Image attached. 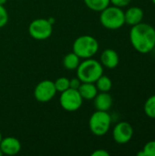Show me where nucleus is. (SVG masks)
<instances>
[{
  "label": "nucleus",
  "instance_id": "f257e3e1",
  "mask_svg": "<svg viewBox=\"0 0 155 156\" xmlns=\"http://www.w3.org/2000/svg\"><path fill=\"white\" fill-rule=\"evenodd\" d=\"M130 40L133 48L142 54L151 52L155 48V28L147 23H139L132 27Z\"/></svg>",
  "mask_w": 155,
  "mask_h": 156
},
{
  "label": "nucleus",
  "instance_id": "f03ea898",
  "mask_svg": "<svg viewBox=\"0 0 155 156\" xmlns=\"http://www.w3.org/2000/svg\"><path fill=\"white\" fill-rule=\"evenodd\" d=\"M76 70L77 77L81 82L95 83V81L103 74V66L100 61L90 58L80 61Z\"/></svg>",
  "mask_w": 155,
  "mask_h": 156
},
{
  "label": "nucleus",
  "instance_id": "7ed1b4c3",
  "mask_svg": "<svg viewBox=\"0 0 155 156\" xmlns=\"http://www.w3.org/2000/svg\"><path fill=\"white\" fill-rule=\"evenodd\" d=\"M98 40L90 35H82L77 37L73 43L72 49L80 58L86 59L94 57L99 51Z\"/></svg>",
  "mask_w": 155,
  "mask_h": 156
},
{
  "label": "nucleus",
  "instance_id": "20e7f679",
  "mask_svg": "<svg viewBox=\"0 0 155 156\" xmlns=\"http://www.w3.org/2000/svg\"><path fill=\"white\" fill-rule=\"evenodd\" d=\"M100 22L107 29H119L125 24L124 12L121 7L109 5L100 12Z\"/></svg>",
  "mask_w": 155,
  "mask_h": 156
},
{
  "label": "nucleus",
  "instance_id": "39448f33",
  "mask_svg": "<svg viewBox=\"0 0 155 156\" xmlns=\"http://www.w3.org/2000/svg\"><path fill=\"white\" fill-rule=\"evenodd\" d=\"M111 124V117L108 112L96 111L93 112L89 120V127L90 132L96 136L105 135Z\"/></svg>",
  "mask_w": 155,
  "mask_h": 156
},
{
  "label": "nucleus",
  "instance_id": "423d86ee",
  "mask_svg": "<svg viewBox=\"0 0 155 156\" xmlns=\"http://www.w3.org/2000/svg\"><path fill=\"white\" fill-rule=\"evenodd\" d=\"M53 32V25L48 18H37L28 26V33L31 37L37 40L48 39Z\"/></svg>",
  "mask_w": 155,
  "mask_h": 156
},
{
  "label": "nucleus",
  "instance_id": "0eeeda50",
  "mask_svg": "<svg viewBox=\"0 0 155 156\" xmlns=\"http://www.w3.org/2000/svg\"><path fill=\"white\" fill-rule=\"evenodd\" d=\"M83 102V99L80 96L78 90L69 88L65 91L61 92L59 97V103L63 110L67 112L78 111Z\"/></svg>",
  "mask_w": 155,
  "mask_h": 156
},
{
  "label": "nucleus",
  "instance_id": "6e6552de",
  "mask_svg": "<svg viewBox=\"0 0 155 156\" xmlns=\"http://www.w3.org/2000/svg\"><path fill=\"white\" fill-rule=\"evenodd\" d=\"M57 94L54 81L44 80L37 83L34 90V97L39 102H48Z\"/></svg>",
  "mask_w": 155,
  "mask_h": 156
},
{
  "label": "nucleus",
  "instance_id": "1a4fd4ad",
  "mask_svg": "<svg viewBox=\"0 0 155 156\" xmlns=\"http://www.w3.org/2000/svg\"><path fill=\"white\" fill-rule=\"evenodd\" d=\"M133 136V128L127 122H121L117 123L112 132L113 140L119 144H125L129 143Z\"/></svg>",
  "mask_w": 155,
  "mask_h": 156
},
{
  "label": "nucleus",
  "instance_id": "9d476101",
  "mask_svg": "<svg viewBox=\"0 0 155 156\" xmlns=\"http://www.w3.org/2000/svg\"><path fill=\"white\" fill-rule=\"evenodd\" d=\"M0 149L4 155H16L21 150V143L16 137L2 138L0 142Z\"/></svg>",
  "mask_w": 155,
  "mask_h": 156
},
{
  "label": "nucleus",
  "instance_id": "9b49d317",
  "mask_svg": "<svg viewBox=\"0 0 155 156\" xmlns=\"http://www.w3.org/2000/svg\"><path fill=\"white\" fill-rule=\"evenodd\" d=\"M101 65L107 69H115L120 62V58L118 53L111 48H107L102 51L100 55V61Z\"/></svg>",
  "mask_w": 155,
  "mask_h": 156
},
{
  "label": "nucleus",
  "instance_id": "f8f14e48",
  "mask_svg": "<svg viewBox=\"0 0 155 156\" xmlns=\"http://www.w3.org/2000/svg\"><path fill=\"white\" fill-rule=\"evenodd\" d=\"M144 13L143 10L139 6H132L124 12L125 24L132 27L143 21Z\"/></svg>",
  "mask_w": 155,
  "mask_h": 156
},
{
  "label": "nucleus",
  "instance_id": "ddd939ff",
  "mask_svg": "<svg viewBox=\"0 0 155 156\" xmlns=\"http://www.w3.org/2000/svg\"><path fill=\"white\" fill-rule=\"evenodd\" d=\"M94 107L96 111L108 112L112 106V97L109 92H98L96 97L93 99Z\"/></svg>",
  "mask_w": 155,
  "mask_h": 156
},
{
  "label": "nucleus",
  "instance_id": "4468645a",
  "mask_svg": "<svg viewBox=\"0 0 155 156\" xmlns=\"http://www.w3.org/2000/svg\"><path fill=\"white\" fill-rule=\"evenodd\" d=\"M78 90L82 99L86 101L93 100L99 92L95 83L92 82H81Z\"/></svg>",
  "mask_w": 155,
  "mask_h": 156
},
{
  "label": "nucleus",
  "instance_id": "2eb2a0df",
  "mask_svg": "<svg viewBox=\"0 0 155 156\" xmlns=\"http://www.w3.org/2000/svg\"><path fill=\"white\" fill-rule=\"evenodd\" d=\"M63 67L68 69V70H76L80 63V58L76 54L74 53L73 51L72 52H69L68 53L64 58H63Z\"/></svg>",
  "mask_w": 155,
  "mask_h": 156
},
{
  "label": "nucleus",
  "instance_id": "dca6fc26",
  "mask_svg": "<svg viewBox=\"0 0 155 156\" xmlns=\"http://www.w3.org/2000/svg\"><path fill=\"white\" fill-rule=\"evenodd\" d=\"M84 3L88 8L95 12H101L107 6L110 5V0H84Z\"/></svg>",
  "mask_w": 155,
  "mask_h": 156
},
{
  "label": "nucleus",
  "instance_id": "f3484780",
  "mask_svg": "<svg viewBox=\"0 0 155 156\" xmlns=\"http://www.w3.org/2000/svg\"><path fill=\"white\" fill-rule=\"evenodd\" d=\"M95 85L100 92H109L112 88V81L108 76L102 74L95 81Z\"/></svg>",
  "mask_w": 155,
  "mask_h": 156
},
{
  "label": "nucleus",
  "instance_id": "a211bd4d",
  "mask_svg": "<svg viewBox=\"0 0 155 156\" xmlns=\"http://www.w3.org/2000/svg\"><path fill=\"white\" fill-rule=\"evenodd\" d=\"M143 109H144L145 114L149 118L155 119V95H153L147 99Z\"/></svg>",
  "mask_w": 155,
  "mask_h": 156
},
{
  "label": "nucleus",
  "instance_id": "6ab92c4d",
  "mask_svg": "<svg viewBox=\"0 0 155 156\" xmlns=\"http://www.w3.org/2000/svg\"><path fill=\"white\" fill-rule=\"evenodd\" d=\"M57 92H63L69 88V80L66 77H60L54 81Z\"/></svg>",
  "mask_w": 155,
  "mask_h": 156
},
{
  "label": "nucleus",
  "instance_id": "aec40b11",
  "mask_svg": "<svg viewBox=\"0 0 155 156\" xmlns=\"http://www.w3.org/2000/svg\"><path fill=\"white\" fill-rule=\"evenodd\" d=\"M143 152L144 156H155V141L148 142L144 145Z\"/></svg>",
  "mask_w": 155,
  "mask_h": 156
},
{
  "label": "nucleus",
  "instance_id": "412c9836",
  "mask_svg": "<svg viewBox=\"0 0 155 156\" xmlns=\"http://www.w3.org/2000/svg\"><path fill=\"white\" fill-rule=\"evenodd\" d=\"M8 22V13L5 7L0 5V28L4 27Z\"/></svg>",
  "mask_w": 155,
  "mask_h": 156
},
{
  "label": "nucleus",
  "instance_id": "4be33fe9",
  "mask_svg": "<svg viewBox=\"0 0 155 156\" xmlns=\"http://www.w3.org/2000/svg\"><path fill=\"white\" fill-rule=\"evenodd\" d=\"M111 3L112 4V5H115V6H118V7H124V6H127L132 0H110Z\"/></svg>",
  "mask_w": 155,
  "mask_h": 156
},
{
  "label": "nucleus",
  "instance_id": "5701e85b",
  "mask_svg": "<svg viewBox=\"0 0 155 156\" xmlns=\"http://www.w3.org/2000/svg\"><path fill=\"white\" fill-rule=\"evenodd\" d=\"M80 84H81V80H80L78 77L69 80V88H71V89L78 90V89L79 88Z\"/></svg>",
  "mask_w": 155,
  "mask_h": 156
},
{
  "label": "nucleus",
  "instance_id": "b1692460",
  "mask_svg": "<svg viewBox=\"0 0 155 156\" xmlns=\"http://www.w3.org/2000/svg\"><path fill=\"white\" fill-rule=\"evenodd\" d=\"M110 155V153L107 152L106 150L104 149H98L96 151H94L92 154H91V156H109Z\"/></svg>",
  "mask_w": 155,
  "mask_h": 156
},
{
  "label": "nucleus",
  "instance_id": "393cba45",
  "mask_svg": "<svg viewBox=\"0 0 155 156\" xmlns=\"http://www.w3.org/2000/svg\"><path fill=\"white\" fill-rule=\"evenodd\" d=\"M7 2V0H0V5H5V4Z\"/></svg>",
  "mask_w": 155,
  "mask_h": 156
},
{
  "label": "nucleus",
  "instance_id": "a878e982",
  "mask_svg": "<svg viewBox=\"0 0 155 156\" xmlns=\"http://www.w3.org/2000/svg\"><path fill=\"white\" fill-rule=\"evenodd\" d=\"M2 138H3V137H2V133H1V132H0V142H1V140H2Z\"/></svg>",
  "mask_w": 155,
  "mask_h": 156
},
{
  "label": "nucleus",
  "instance_id": "bb28decb",
  "mask_svg": "<svg viewBox=\"0 0 155 156\" xmlns=\"http://www.w3.org/2000/svg\"><path fill=\"white\" fill-rule=\"evenodd\" d=\"M4 154H3V153H2V151H1V149H0V156H3Z\"/></svg>",
  "mask_w": 155,
  "mask_h": 156
},
{
  "label": "nucleus",
  "instance_id": "cd10ccee",
  "mask_svg": "<svg viewBox=\"0 0 155 156\" xmlns=\"http://www.w3.org/2000/svg\"><path fill=\"white\" fill-rule=\"evenodd\" d=\"M152 1H153V3L155 5V0H152Z\"/></svg>",
  "mask_w": 155,
  "mask_h": 156
}]
</instances>
